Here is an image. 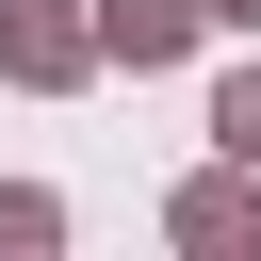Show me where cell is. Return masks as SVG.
Instances as JSON below:
<instances>
[{"instance_id": "1", "label": "cell", "mask_w": 261, "mask_h": 261, "mask_svg": "<svg viewBox=\"0 0 261 261\" xmlns=\"http://www.w3.org/2000/svg\"><path fill=\"white\" fill-rule=\"evenodd\" d=\"M0 65H16V82H82V65H98V16H82V0H0Z\"/></svg>"}, {"instance_id": "2", "label": "cell", "mask_w": 261, "mask_h": 261, "mask_svg": "<svg viewBox=\"0 0 261 261\" xmlns=\"http://www.w3.org/2000/svg\"><path fill=\"white\" fill-rule=\"evenodd\" d=\"M179 245L245 261V245H261V163H212V179H179Z\"/></svg>"}, {"instance_id": "3", "label": "cell", "mask_w": 261, "mask_h": 261, "mask_svg": "<svg viewBox=\"0 0 261 261\" xmlns=\"http://www.w3.org/2000/svg\"><path fill=\"white\" fill-rule=\"evenodd\" d=\"M196 33H212V0H98V49L114 65H179Z\"/></svg>"}, {"instance_id": "4", "label": "cell", "mask_w": 261, "mask_h": 261, "mask_svg": "<svg viewBox=\"0 0 261 261\" xmlns=\"http://www.w3.org/2000/svg\"><path fill=\"white\" fill-rule=\"evenodd\" d=\"M212 147H228V163H261V65H228V82H212Z\"/></svg>"}, {"instance_id": "5", "label": "cell", "mask_w": 261, "mask_h": 261, "mask_svg": "<svg viewBox=\"0 0 261 261\" xmlns=\"http://www.w3.org/2000/svg\"><path fill=\"white\" fill-rule=\"evenodd\" d=\"M49 228H65V212H49L33 179H0V245H49Z\"/></svg>"}, {"instance_id": "6", "label": "cell", "mask_w": 261, "mask_h": 261, "mask_svg": "<svg viewBox=\"0 0 261 261\" xmlns=\"http://www.w3.org/2000/svg\"><path fill=\"white\" fill-rule=\"evenodd\" d=\"M212 33H261V0H212Z\"/></svg>"}]
</instances>
